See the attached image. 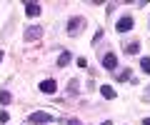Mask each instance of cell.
Here are the masks:
<instances>
[{
	"label": "cell",
	"instance_id": "6da1fadb",
	"mask_svg": "<svg viewBox=\"0 0 150 125\" xmlns=\"http://www.w3.org/2000/svg\"><path fill=\"white\" fill-rule=\"evenodd\" d=\"M85 28V18H70L68 23V35H80Z\"/></svg>",
	"mask_w": 150,
	"mask_h": 125
},
{
	"label": "cell",
	"instance_id": "7a4b0ae2",
	"mask_svg": "<svg viewBox=\"0 0 150 125\" xmlns=\"http://www.w3.org/2000/svg\"><path fill=\"white\" fill-rule=\"evenodd\" d=\"M28 120H30L33 125H45V123H53V115H50V113H43V110H38V113H33Z\"/></svg>",
	"mask_w": 150,
	"mask_h": 125
},
{
	"label": "cell",
	"instance_id": "3957f363",
	"mask_svg": "<svg viewBox=\"0 0 150 125\" xmlns=\"http://www.w3.org/2000/svg\"><path fill=\"white\" fill-rule=\"evenodd\" d=\"M115 30H120V33L133 30V18H130V15H123V18L118 20V25H115Z\"/></svg>",
	"mask_w": 150,
	"mask_h": 125
},
{
	"label": "cell",
	"instance_id": "277c9868",
	"mask_svg": "<svg viewBox=\"0 0 150 125\" xmlns=\"http://www.w3.org/2000/svg\"><path fill=\"white\" fill-rule=\"evenodd\" d=\"M43 35V28H38V25H33V28H25V40L30 43V40H35V38H40Z\"/></svg>",
	"mask_w": 150,
	"mask_h": 125
},
{
	"label": "cell",
	"instance_id": "5b68a950",
	"mask_svg": "<svg viewBox=\"0 0 150 125\" xmlns=\"http://www.w3.org/2000/svg\"><path fill=\"white\" fill-rule=\"evenodd\" d=\"M103 65H105L108 70H112V73H115V68H118V58H115L112 53H108L105 58H103Z\"/></svg>",
	"mask_w": 150,
	"mask_h": 125
},
{
	"label": "cell",
	"instance_id": "8992f818",
	"mask_svg": "<svg viewBox=\"0 0 150 125\" xmlns=\"http://www.w3.org/2000/svg\"><path fill=\"white\" fill-rule=\"evenodd\" d=\"M40 90L50 95V93H55V90H58V85H55V80H50V78H48V80H43V83H40Z\"/></svg>",
	"mask_w": 150,
	"mask_h": 125
},
{
	"label": "cell",
	"instance_id": "52a82bcc",
	"mask_svg": "<svg viewBox=\"0 0 150 125\" xmlns=\"http://www.w3.org/2000/svg\"><path fill=\"white\" fill-rule=\"evenodd\" d=\"M25 13H28L30 18L40 15V5H38V3H28V5H25Z\"/></svg>",
	"mask_w": 150,
	"mask_h": 125
},
{
	"label": "cell",
	"instance_id": "ba28073f",
	"mask_svg": "<svg viewBox=\"0 0 150 125\" xmlns=\"http://www.w3.org/2000/svg\"><path fill=\"white\" fill-rule=\"evenodd\" d=\"M70 63V53L68 50H63V53H60V58H58V68H65Z\"/></svg>",
	"mask_w": 150,
	"mask_h": 125
},
{
	"label": "cell",
	"instance_id": "9c48e42d",
	"mask_svg": "<svg viewBox=\"0 0 150 125\" xmlns=\"http://www.w3.org/2000/svg\"><path fill=\"white\" fill-rule=\"evenodd\" d=\"M100 93H103V98H108V100L115 98V90H112L110 85H103V88H100Z\"/></svg>",
	"mask_w": 150,
	"mask_h": 125
},
{
	"label": "cell",
	"instance_id": "30bf717a",
	"mask_svg": "<svg viewBox=\"0 0 150 125\" xmlns=\"http://www.w3.org/2000/svg\"><path fill=\"white\" fill-rule=\"evenodd\" d=\"M10 98H13V95H10L8 90H0V103H3V105H8V103H10Z\"/></svg>",
	"mask_w": 150,
	"mask_h": 125
},
{
	"label": "cell",
	"instance_id": "8fae6325",
	"mask_svg": "<svg viewBox=\"0 0 150 125\" xmlns=\"http://www.w3.org/2000/svg\"><path fill=\"white\" fill-rule=\"evenodd\" d=\"M140 68H143V73H148V75H150V58H143V60H140Z\"/></svg>",
	"mask_w": 150,
	"mask_h": 125
},
{
	"label": "cell",
	"instance_id": "7c38bea8",
	"mask_svg": "<svg viewBox=\"0 0 150 125\" xmlns=\"http://www.w3.org/2000/svg\"><path fill=\"white\" fill-rule=\"evenodd\" d=\"M138 48H140L138 43H128V45H125V53H130V55H133V53H138Z\"/></svg>",
	"mask_w": 150,
	"mask_h": 125
},
{
	"label": "cell",
	"instance_id": "4fadbf2b",
	"mask_svg": "<svg viewBox=\"0 0 150 125\" xmlns=\"http://www.w3.org/2000/svg\"><path fill=\"white\" fill-rule=\"evenodd\" d=\"M68 88H70V93H75V90H78V80H70Z\"/></svg>",
	"mask_w": 150,
	"mask_h": 125
},
{
	"label": "cell",
	"instance_id": "5bb4252c",
	"mask_svg": "<svg viewBox=\"0 0 150 125\" xmlns=\"http://www.w3.org/2000/svg\"><path fill=\"white\" fill-rule=\"evenodd\" d=\"M143 98H145V100H150V88H148V93H145V95H143Z\"/></svg>",
	"mask_w": 150,
	"mask_h": 125
},
{
	"label": "cell",
	"instance_id": "9a60e30c",
	"mask_svg": "<svg viewBox=\"0 0 150 125\" xmlns=\"http://www.w3.org/2000/svg\"><path fill=\"white\" fill-rule=\"evenodd\" d=\"M143 125H150V118H148V120H143Z\"/></svg>",
	"mask_w": 150,
	"mask_h": 125
},
{
	"label": "cell",
	"instance_id": "2e32d148",
	"mask_svg": "<svg viewBox=\"0 0 150 125\" xmlns=\"http://www.w3.org/2000/svg\"><path fill=\"white\" fill-rule=\"evenodd\" d=\"M0 60H3V50H0Z\"/></svg>",
	"mask_w": 150,
	"mask_h": 125
}]
</instances>
